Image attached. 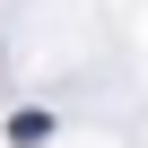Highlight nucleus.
Listing matches in <instances>:
<instances>
[{
    "instance_id": "f257e3e1",
    "label": "nucleus",
    "mask_w": 148,
    "mask_h": 148,
    "mask_svg": "<svg viewBox=\"0 0 148 148\" xmlns=\"http://www.w3.org/2000/svg\"><path fill=\"white\" fill-rule=\"evenodd\" d=\"M44 131H52V113H18V122H9V139H18V148H35Z\"/></svg>"
}]
</instances>
